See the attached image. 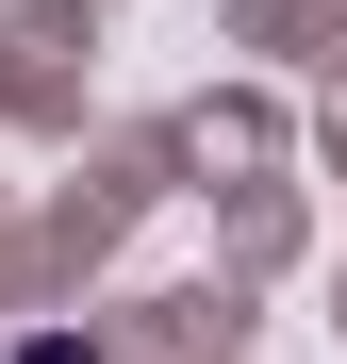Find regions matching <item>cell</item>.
Returning a JSON list of instances; mask_svg holds the SVG:
<instances>
[{"mask_svg": "<svg viewBox=\"0 0 347 364\" xmlns=\"http://www.w3.org/2000/svg\"><path fill=\"white\" fill-rule=\"evenodd\" d=\"M17 364H99V348H67V331H50V348H17Z\"/></svg>", "mask_w": 347, "mask_h": 364, "instance_id": "1", "label": "cell"}]
</instances>
